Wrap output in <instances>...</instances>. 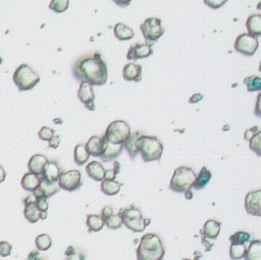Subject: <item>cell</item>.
<instances>
[{"instance_id":"74e56055","label":"cell","mask_w":261,"mask_h":260,"mask_svg":"<svg viewBox=\"0 0 261 260\" xmlns=\"http://www.w3.org/2000/svg\"><path fill=\"white\" fill-rule=\"evenodd\" d=\"M261 133L260 131H257L250 139V149L254 151L258 156L261 155V143H260Z\"/></svg>"},{"instance_id":"9a60e30c","label":"cell","mask_w":261,"mask_h":260,"mask_svg":"<svg viewBox=\"0 0 261 260\" xmlns=\"http://www.w3.org/2000/svg\"><path fill=\"white\" fill-rule=\"evenodd\" d=\"M60 191V187L57 186L56 182H50L41 177V181L39 184V187L33 192V195L36 198L43 197V198H50L54 194Z\"/></svg>"},{"instance_id":"603a6c76","label":"cell","mask_w":261,"mask_h":260,"mask_svg":"<svg viewBox=\"0 0 261 260\" xmlns=\"http://www.w3.org/2000/svg\"><path fill=\"white\" fill-rule=\"evenodd\" d=\"M113 33H114V37L120 41L130 40V39H133L135 36L133 29L128 27L127 25L123 23H119L114 26Z\"/></svg>"},{"instance_id":"e0dca14e","label":"cell","mask_w":261,"mask_h":260,"mask_svg":"<svg viewBox=\"0 0 261 260\" xmlns=\"http://www.w3.org/2000/svg\"><path fill=\"white\" fill-rule=\"evenodd\" d=\"M47 162H48V160L46 156L42 155V154L33 155L28 162L29 172L35 173V175L37 176H42V173L43 171H44V168Z\"/></svg>"},{"instance_id":"ba28073f","label":"cell","mask_w":261,"mask_h":260,"mask_svg":"<svg viewBox=\"0 0 261 260\" xmlns=\"http://www.w3.org/2000/svg\"><path fill=\"white\" fill-rule=\"evenodd\" d=\"M140 30L144 39L146 40V43L150 46L153 43L157 42L164 33L162 20L158 18H148L147 20H145L140 26Z\"/></svg>"},{"instance_id":"4316f807","label":"cell","mask_w":261,"mask_h":260,"mask_svg":"<svg viewBox=\"0 0 261 260\" xmlns=\"http://www.w3.org/2000/svg\"><path fill=\"white\" fill-rule=\"evenodd\" d=\"M211 177H212L211 171L208 170L207 167H205V166L202 167L200 172H199V175L195 179V182H194V185L192 188H194L195 190L203 189V188L207 186Z\"/></svg>"},{"instance_id":"6da1fadb","label":"cell","mask_w":261,"mask_h":260,"mask_svg":"<svg viewBox=\"0 0 261 260\" xmlns=\"http://www.w3.org/2000/svg\"><path fill=\"white\" fill-rule=\"evenodd\" d=\"M72 71L78 81L87 82L92 86H102L106 84L108 78L107 65L98 52L80 57Z\"/></svg>"},{"instance_id":"7402d4cb","label":"cell","mask_w":261,"mask_h":260,"mask_svg":"<svg viewBox=\"0 0 261 260\" xmlns=\"http://www.w3.org/2000/svg\"><path fill=\"white\" fill-rule=\"evenodd\" d=\"M85 146L89 155L100 157L103 152V138L92 136Z\"/></svg>"},{"instance_id":"816d5d0a","label":"cell","mask_w":261,"mask_h":260,"mask_svg":"<svg viewBox=\"0 0 261 260\" xmlns=\"http://www.w3.org/2000/svg\"><path fill=\"white\" fill-rule=\"evenodd\" d=\"M3 63V61H2V59H1V56H0V65H1Z\"/></svg>"},{"instance_id":"ac0fdd59","label":"cell","mask_w":261,"mask_h":260,"mask_svg":"<svg viewBox=\"0 0 261 260\" xmlns=\"http://www.w3.org/2000/svg\"><path fill=\"white\" fill-rule=\"evenodd\" d=\"M123 78L129 82H141L142 65L136 64H127L123 68Z\"/></svg>"},{"instance_id":"484cf974","label":"cell","mask_w":261,"mask_h":260,"mask_svg":"<svg viewBox=\"0 0 261 260\" xmlns=\"http://www.w3.org/2000/svg\"><path fill=\"white\" fill-rule=\"evenodd\" d=\"M244 260H261V241L254 240L246 250Z\"/></svg>"},{"instance_id":"f5cc1de1","label":"cell","mask_w":261,"mask_h":260,"mask_svg":"<svg viewBox=\"0 0 261 260\" xmlns=\"http://www.w3.org/2000/svg\"><path fill=\"white\" fill-rule=\"evenodd\" d=\"M183 260H191V259H189V258H184Z\"/></svg>"},{"instance_id":"9c48e42d","label":"cell","mask_w":261,"mask_h":260,"mask_svg":"<svg viewBox=\"0 0 261 260\" xmlns=\"http://www.w3.org/2000/svg\"><path fill=\"white\" fill-rule=\"evenodd\" d=\"M82 185L83 181L80 170L74 169L61 172V176L59 178L60 189L65 190L67 192H72L79 189Z\"/></svg>"},{"instance_id":"681fc988","label":"cell","mask_w":261,"mask_h":260,"mask_svg":"<svg viewBox=\"0 0 261 260\" xmlns=\"http://www.w3.org/2000/svg\"><path fill=\"white\" fill-rule=\"evenodd\" d=\"M40 251L39 250H33L30 254H29L27 260H36V258L39 256Z\"/></svg>"},{"instance_id":"2e32d148","label":"cell","mask_w":261,"mask_h":260,"mask_svg":"<svg viewBox=\"0 0 261 260\" xmlns=\"http://www.w3.org/2000/svg\"><path fill=\"white\" fill-rule=\"evenodd\" d=\"M102 138H103V152L101 154L100 158L103 162H108L115 160V158H118L122 154L124 145H115V144L108 142L104 137Z\"/></svg>"},{"instance_id":"7dc6e473","label":"cell","mask_w":261,"mask_h":260,"mask_svg":"<svg viewBox=\"0 0 261 260\" xmlns=\"http://www.w3.org/2000/svg\"><path fill=\"white\" fill-rule=\"evenodd\" d=\"M112 1L115 3V4H118L119 6L121 7H127L130 5V3L133 1V0H112Z\"/></svg>"},{"instance_id":"d4e9b609","label":"cell","mask_w":261,"mask_h":260,"mask_svg":"<svg viewBox=\"0 0 261 260\" xmlns=\"http://www.w3.org/2000/svg\"><path fill=\"white\" fill-rule=\"evenodd\" d=\"M248 34L254 37L261 36V16L260 14H251L246 22Z\"/></svg>"},{"instance_id":"30bf717a","label":"cell","mask_w":261,"mask_h":260,"mask_svg":"<svg viewBox=\"0 0 261 260\" xmlns=\"http://www.w3.org/2000/svg\"><path fill=\"white\" fill-rule=\"evenodd\" d=\"M259 46L256 37L249 34H241L235 41V50L245 56H252L255 54Z\"/></svg>"},{"instance_id":"60d3db41","label":"cell","mask_w":261,"mask_h":260,"mask_svg":"<svg viewBox=\"0 0 261 260\" xmlns=\"http://www.w3.org/2000/svg\"><path fill=\"white\" fill-rule=\"evenodd\" d=\"M12 251V245L6 241L0 242V256L8 257Z\"/></svg>"},{"instance_id":"ffe728a7","label":"cell","mask_w":261,"mask_h":260,"mask_svg":"<svg viewBox=\"0 0 261 260\" xmlns=\"http://www.w3.org/2000/svg\"><path fill=\"white\" fill-rule=\"evenodd\" d=\"M41 181V176H37L32 172H27L21 180V186L25 191L34 192L39 187Z\"/></svg>"},{"instance_id":"5bb4252c","label":"cell","mask_w":261,"mask_h":260,"mask_svg":"<svg viewBox=\"0 0 261 260\" xmlns=\"http://www.w3.org/2000/svg\"><path fill=\"white\" fill-rule=\"evenodd\" d=\"M153 53L152 48L147 43H136L129 49L127 59L129 61H137L149 57Z\"/></svg>"},{"instance_id":"f1b7e54d","label":"cell","mask_w":261,"mask_h":260,"mask_svg":"<svg viewBox=\"0 0 261 260\" xmlns=\"http://www.w3.org/2000/svg\"><path fill=\"white\" fill-rule=\"evenodd\" d=\"M87 227L89 228V233L92 232H99L103 228L104 222L101 219L100 215L96 214H89L87 215V221H86Z\"/></svg>"},{"instance_id":"f907efd6","label":"cell","mask_w":261,"mask_h":260,"mask_svg":"<svg viewBox=\"0 0 261 260\" xmlns=\"http://www.w3.org/2000/svg\"><path fill=\"white\" fill-rule=\"evenodd\" d=\"M36 260H46V258H45V257H40V256H38V257L36 258Z\"/></svg>"},{"instance_id":"8d00e7d4","label":"cell","mask_w":261,"mask_h":260,"mask_svg":"<svg viewBox=\"0 0 261 260\" xmlns=\"http://www.w3.org/2000/svg\"><path fill=\"white\" fill-rule=\"evenodd\" d=\"M250 240H251L250 234L245 233V232H238L229 237L230 244H235V245L246 244V243H248Z\"/></svg>"},{"instance_id":"3957f363","label":"cell","mask_w":261,"mask_h":260,"mask_svg":"<svg viewBox=\"0 0 261 260\" xmlns=\"http://www.w3.org/2000/svg\"><path fill=\"white\" fill-rule=\"evenodd\" d=\"M136 150L141 154L144 162H159L163 153V145L156 137L141 135L135 142Z\"/></svg>"},{"instance_id":"f546056e","label":"cell","mask_w":261,"mask_h":260,"mask_svg":"<svg viewBox=\"0 0 261 260\" xmlns=\"http://www.w3.org/2000/svg\"><path fill=\"white\" fill-rule=\"evenodd\" d=\"M89 154L86 150V146L84 144L80 143L75 147V153H74V161L78 165H83L87 162L89 161Z\"/></svg>"},{"instance_id":"83f0119b","label":"cell","mask_w":261,"mask_h":260,"mask_svg":"<svg viewBox=\"0 0 261 260\" xmlns=\"http://www.w3.org/2000/svg\"><path fill=\"white\" fill-rule=\"evenodd\" d=\"M122 188V184L115 180H103L101 182V191L107 196L117 195Z\"/></svg>"},{"instance_id":"ee69618b","label":"cell","mask_w":261,"mask_h":260,"mask_svg":"<svg viewBox=\"0 0 261 260\" xmlns=\"http://www.w3.org/2000/svg\"><path fill=\"white\" fill-rule=\"evenodd\" d=\"M227 1L228 0H203L204 4L207 5L208 7L212 8V9L221 8L222 6H224L227 3Z\"/></svg>"},{"instance_id":"e575fe53","label":"cell","mask_w":261,"mask_h":260,"mask_svg":"<svg viewBox=\"0 0 261 260\" xmlns=\"http://www.w3.org/2000/svg\"><path fill=\"white\" fill-rule=\"evenodd\" d=\"M244 84L247 87V90L249 92L259 91L261 89V79L257 76L248 77L244 80Z\"/></svg>"},{"instance_id":"f35d334b","label":"cell","mask_w":261,"mask_h":260,"mask_svg":"<svg viewBox=\"0 0 261 260\" xmlns=\"http://www.w3.org/2000/svg\"><path fill=\"white\" fill-rule=\"evenodd\" d=\"M104 225H106V227L109 228L110 229H118V228H122L123 223H122V220L118 214L117 215L112 214L110 218H108L106 221H104Z\"/></svg>"},{"instance_id":"f6af8a7d","label":"cell","mask_w":261,"mask_h":260,"mask_svg":"<svg viewBox=\"0 0 261 260\" xmlns=\"http://www.w3.org/2000/svg\"><path fill=\"white\" fill-rule=\"evenodd\" d=\"M60 143H61V136H59V135H54V136L48 141V145H49L50 148L56 149V148H59Z\"/></svg>"},{"instance_id":"ab89813d","label":"cell","mask_w":261,"mask_h":260,"mask_svg":"<svg viewBox=\"0 0 261 260\" xmlns=\"http://www.w3.org/2000/svg\"><path fill=\"white\" fill-rule=\"evenodd\" d=\"M38 136L43 141H49L54 136V130L49 127H42L38 133Z\"/></svg>"},{"instance_id":"1f68e13d","label":"cell","mask_w":261,"mask_h":260,"mask_svg":"<svg viewBox=\"0 0 261 260\" xmlns=\"http://www.w3.org/2000/svg\"><path fill=\"white\" fill-rule=\"evenodd\" d=\"M36 248L39 251H47L52 245L51 238L46 234H41L35 239Z\"/></svg>"},{"instance_id":"52a82bcc","label":"cell","mask_w":261,"mask_h":260,"mask_svg":"<svg viewBox=\"0 0 261 260\" xmlns=\"http://www.w3.org/2000/svg\"><path fill=\"white\" fill-rule=\"evenodd\" d=\"M130 136V126L124 121H114L107 127L103 137L115 145H124Z\"/></svg>"},{"instance_id":"d6986e66","label":"cell","mask_w":261,"mask_h":260,"mask_svg":"<svg viewBox=\"0 0 261 260\" xmlns=\"http://www.w3.org/2000/svg\"><path fill=\"white\" fill-rule=\"evenodd\" d=\"M87 175L96 182H102L105 176V169L103 165L98 162H92L86 166Z\"/></svg>"},{"instance_id":"7a4b0ae2","label":"cell","mask_w":261,"mask_h":260,"mask_svg":"<svg viewBox=\"0 0 261 260\" xmlns=\"http://www.w3.org/2000/svg\"><path fill=\"white\" fill-rule=\"evenodd\" d=\"M165 251L163 241L156 234L144 235L137 248V260H163Z\"/></svg>"},{"instance_id":"cb8c5ba5","label":"cell","mask_w":261,"mask_h":260,"mask_svg":"<svg viewBox=\"0 0 261 260\" xmlns=\"http://www.w3.org/2000/svg\"><path fill=\"white\" fill-rule=\"evenodd\" d=\"M222 224L214 220H209L204 224L202 229V234L208 239H216L221 233Z\"/></svg>"},{"instance_id":"d590c367","label":"cell","mask_w":261,"mask_h":260,"mask_svg":"<svg viewBox=\"0 0 261 260\" xmlns=\"http://www.w3.org/2000/svg\"><path fill=\"white\" fill-rule=\"evenodd\" d=\"M65 255L67 256L66 260H85L86 259V255L81 248H75L72 246H69L66 249Z\"/></svg>"},{"instance_id":"c3c4849f","label":"cell","mask_w":261,"mask_h":260,"mask_svg":"<svg viewBox=\"0 0 261 260\" xmlns=\"http://www.w3.org/2000/svg\"><path fill=\"white\" fill-rule=\"evenodd\" d=\"M6 179V171L4 169V167L0 164V184L3 183Z\"/></svg>"},{"instance_id":"8992f818","label":"cell","mask_w":261,"mask_h":260,"mask_svg":"<svg viewBox=\"0 0 261 260\" xmlns=\"http://www.w3.org/2000/svg\"><path fill=\"white\" fill-rule=\"evenodd\" d=\"M123 225H125L129 229L133 230L134 233H141L150 225V220L143 219V216L139 209L136 207H127L120 209L118 214Z\"/></svg>"},{"instance_id":"7c38bea8","label":"cell","mask_w":261,"mask_h":260,"mask_svg":"<svg viewBox=\"0 0 261 260\" xmlns=\"http://www.w3.org/2000/svg\"><path fill=\"white\" fill-rule=\"evenodd\" d=\"M78 98L87 109H89V110L95 109L94 107L95 95L93 91V87L89 83L81 82L79 92H78Z\"/></svg>"},{"instance_id":"277c9868","label":"cell","mask_w":261,"mask_h":260,"mask_svg":"<svg viewBox=\"0 0 261 260\" xmlns=\"http://www.w3.org/2000/svg\"><path fill=\"white\" fill-rule=\"evenodd\" d=\"M196 179L195 171L188 166L178 167L169 183V189L177 193H186L192 189Z\"/></svg>"},{"instance_id":"4dcf8cb0","label":"cell","mask_w":261,"mask_h":260,"mask_svg":"<svg viewBox=\"0 0 261 260\" xmlns=\"http://www.w3.org/2000/svg\"><path fill=\"white\" fill-rule=\"evenodd\" d=\"M141 135H142L141 132H135L133 134L130 133V136L129 137L127 142L124 144V147L127 149V151L130 154V157L132 158V160H134V158L138 155V152H137L136 146H135V142H136L137 138Z\"/></svg>"},{"instance_id":"7bdbcfd3","label":"cell","mask_w":261,"mask_h":260,"mask_svg":"<svg viewBox=\"0 0 261 260\" xmlns=\"http://www.w3.org/2000/svg\"><path fill=\"white\" fill-rule=\"evenodd\" d=\"M35 204H36V207L38 208V210L40 212H47L48 211L49 205H48V202H47L46 198H43V197L36 198Z\"/></svg>"},{"instance_id":"8fae6325","label":"cell","mask_w":261,"mask_h":260,"mask_svg":"<svg viewBox=\"0 0 261 260\" xmlns=\"http://www.w3.org/2000/svg\"><path fill=\"white\" fill-rule=\"evenodd\" d=\"M244 206L249 214L261 216V190L249 192L245 198Z\"/></svg>"},{"instance_id":"4fadbf2b","label":"cell","mask_w":261,"mask_h":260,"mask_svg":"<svg viewBox=\"0 0 261 260\" xmlns=\"http://www.w3.org/2000/svg\"><path fill=\"white\" fill-rule=\"evenodd\" d=\"M23 201L25 204V209H24L25 219L30 224H36L40 220V215H41V212L38 210L35 204L36 197L34 195H28L23 199Z\"/></svg>"},{"instance_id":"bcb514c9","label":"cell","mask_w":261,"mask_h":260,"mask_svg":"<svg viewBox=\"0 0 261 260\" xmlns=\"http://www.w3.org/2000/svg\"><path fill=\"white\" fill-rule=\"evenodd\" d=\"M113 214V209L110 207V206H105L102 211H101V219L104 221H106L108 218H110V216Z\"/></svg>"},{"instance_id":"5b68a950","label":"cell","mask_w":261,"mask_h":260,"mask_svg":"<svg viewBox=\"0 0 261 260\" xmlns=\"http://www.w3.org/2000/svg\"><path fill=\"white\" fill-rule=\"evenodd\" d=\"M12 81L20 91H29L40 82V77L30 65L23 64L14 70Z\"/></svg>"},{"instance_id":"b9f144b4","label":"cell","mask_w":261,"mask_h":260,"mask_svg":"<svg viewBox=\"0 0 261 260\" xmlns=\"http://www.w3.org/2000/svg\"><path fill=\"white\" fill-rule=\"evenodd\" d=\"M120 169H121L120 163L119 162H114L113 169L105 170L104 180H115V177H117V175L120 172Z\"/></svg>"},{"instance_id":"836d02e7","label":"cell","mask_w":261,"mask_h":260,"mask_svg":"<svg viewBox=\"0 0 261 260\" xmlns=\"http://www.w3.org/2000/svg\"><path fill=\"white\" fill-rule=\"evenodd\" d=\"M69 5V0H51L49 3V9L56 13L65 12Z\"/></svg>"},{"instance_id":"d6a6232c","label":"cell","mask_w":261,"mask_h":260,"mask_svg":"<svg viewBox=\"0 0 261 260\" xmlns=\"http://www.w3.org/2000/svg\"><path fill=\"white\" fill-rule=\"evenodd\" d=\"M246 250H247V246L245 244L241 245H235L230 244L229 247V256L231 260H240L244 258Z\"/></svg>"},{"instance_id":"44dd1931","label":"cell","mask_w":261,"mask_h":260,"mask_svg":"<svg viewBox=\"0 0 261 260\" xmlns=\"http://www.w3.org/2000/svg\"><path fill=\"white\" fill-rule=\"evenodd\" d=\"M61 167L59 165V163H57V162L55 161H51V162H48L45 168H44V171H43L42 173V178L45 179L47 181H50V182H57L59 181V178L61 176Z\"/></svg>"}]
</instances>
